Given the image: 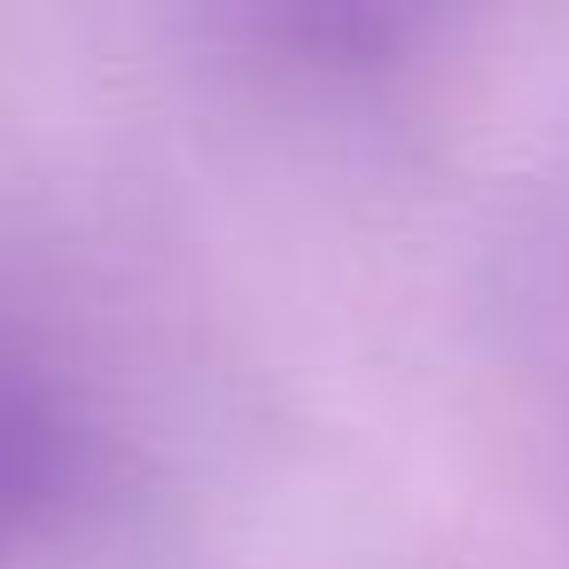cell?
<instances>
[{
	"label": "cell",
	"instance_id": "6da1fadb",
	"mask_svg": "<svg viewBox=\"0 0 569 569\" xmlns=\"http://www.w3.org/2000/svg\"><path fill=\"white\" fill-rule=\"evenodd\" d=\"M71 413H63V390L0 343V553L24 546L71 491L79 476V445H71Z\"/></svg>",
	"mask_w": 569,
	"mask_h": 569
}]
</instances>
